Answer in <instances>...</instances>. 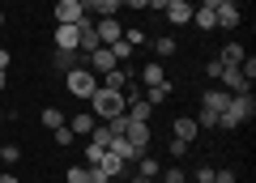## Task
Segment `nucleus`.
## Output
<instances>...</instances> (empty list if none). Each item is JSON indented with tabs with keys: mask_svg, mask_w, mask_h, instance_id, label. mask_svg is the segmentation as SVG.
Wrapping results in <instances>:
<instances>
[{
	"mask_svg": "<svg viewBox=\"0 0 256 183\" xmlns=\"http://www.w3.org/2000/svg\"><path fill=\"white\" fill-rule=\"evenodd\" d=\"M124 107H128L124 90H107V85H98V90L90 94V115H94V119H111V115H124Z\"/></svg>",
	"mask_w": 256,
	"mask_h": 183,
	"instance_id": "f257e3e1",
	"label": "nucleus"
},
{
	"mask_svg": "<svg viewBox=\"0 0 256 183\" xmlns=\"http://www.w3.org/2000/svg\"><path fill=\"white\" fill-rule=\"evenodd\" d=\"M64 85H68V94H73V98L90 102V94L98 90V73H90L86 64H77V68H68V73H64Z\"/></svg>",
	"mask_w": 256,
	"mask_h": 183,
	"instance_id": "f03ea898",
	"label": "nucleus"
},
{
	"mask_svg": "<svg viewBox=\"0 0 256 183\" xmlns=\"http://www.w3.org/2000/svg\"><path fill=\"white\" fill-rule=\"evenodd\" d=\"M77 38H82V21H56L52 43L64 47V51H77Z\"/></svg>",
	"mask_w": 256,
	"mask_h": 183,
	"instance_id": "7ed1b4c3",
	"label": "nucleus"
},
{
	"mask_svg": "<svg viewBox=\"0 0 256 183\" xmlns=\"http://www.w3.org/2000/svg\"><path fill=\"white\" fill-rule=\"evenodd\" d=\"M226 111L239 119V124H248V119L256 115V98H252V94H230V107Z\"/></svg>",
	"mask_w": 256,
	"mask_h": 183,
	"instance_id": "20e7f679",
	"label": "nucleus"
},
{
	"mask_svg": "<svg viewBox=\"0 0 256 183\" xmlns=\"http://www.w3.org/2000/svg\"><path fill=\"white\" fill-rule=\"evenodd\" d=\"M218 81H222V90H226V94H252V81H244L239 68H222Z\"/></svg>",
	"mask_w": 256,
	"mask_h": 183,
	"instance_id": "39448f33",
	"label": "nucleus"
},
{
	"mask_svg": "<svg viewBox=\"0 0 256 183\" xmlns=\"http://www.w3.org/2000/svg\"><path fill=\"white\" fill-rule=\"evenodd\" d=\"M94 30H98V43H102V47H111V43L124 38V26H120L116 17H98V21H94Z\"/></svg>",
	"mask_w": 256,
	"mask_h": 183,
	"instance_id": "423d86ee",
	"label": "nucleus"
},
{
	"mask_svg": "<svg viewBox=\"0 0 256 183\" xmlns=\"http://www.w3.org/2000/svg\"><path fill=\"white\" fill-rule=\"evenodd\" d=\"M124 141H128L132 149H137V154H146V145H150V124H132V119H128Z\"/></svg>",
	"mask_w": 256,
	"mask_h": 183,
	"instance_id": "0eeeda50",
	"label": "nucleus"
},
{
	"mask_svg": "<svg viewBox=\"0 0 256 183\" xmlns=\"http://www.w3.org/2000/svg\"><path fill=\"white\" fill-rule=\"evenodd\" d=\"M86 68H90V73H98V77H107L111 68H116V55H111L107 47H98V51H90V64H86Z\"/></svg>",
	"mask_w": 256,
	"mask_h": 183,
	"instance_id": "6e6552de",
	"label": "nucleus"
},
{
	"mask_svg": "<svg viewBox=\"0 0 256 183\" xmlns=\"http://www.w3.org/2000/svg\"><path fill=\"white\" fill-rule=\"evenodd\" d=\"M86 9H82V0H56V21H82Z\"/></svg>",
	"mask_w": 256,
	"mask_h": 183,
	"instance_id": "1a4fd4ad",
	"label": "nucleus"
},
{
	"mask_svg": "<svg viewBox=\"0 0 256 183\" xmlns=\"http://www.w3.org/2000/svg\"><path fill=\"white\" fill-rule=\"evenodd\" d=\"M137 81L146 85V90H154V85H162V81H166V73H162V64H158V60H150V64L137 73Z\"/></svg>",
	"mask_w": 256,
	"mask_h": 183,
	"instance_id": "9d476101",
	"label": "nucleus"
},
{
	"mask_svg": "<svg viewBox=\"0 0 256 183\" xmlns=\"http://www.w3.org/2000/svg\"><path fill=\"white\" fill-rule=\"evenodd\" d=\"M214 21H218V30H235L239 26V4H235V0H226V4L214 13Z\"/></svg>",
	"mask_w": 256,
	"mask_h": 183,
	"instance_id": "9b49d317",
	"label": "nucleus"
},
{
	"mask_svg": "<svg viewBox=\"0 0 256 183\" xmlns=\"http://www.w3.org/2000/svg\"><path fill=\"white\" fill-rule=\"evenodd\" d=\"M166 21H171V26L192 21V4H188V0H171V4H166Z\"/></svg>",
	"mask_w": 256,
	"mask_h": 183,
	"instance_id": "f8f14e48",
	"label": "nucleus"
},
{
	"mask_svg": "<svg viewBox=\"0 0 256 183\" xmlns=\"http://www.w3.org/2000/svg\"><path fill=\"white\" fill-rule=\"evenodd\" d=\"M128 81H132V73H128L124 64H116V68H111V73L102 77L98 85H107V90H128Z\"/></svg>",
	"mask_w": 256,
	"mask_h": 183,
	"instance_id": "ddd939ff",
	"label": "nucleus"
},
{
	"mask_svg": "<svg viewBox=\"0 0 256 183\" xmlns=\"http://www.w3.org/2000/svg\"><path fill=\"white\" fill-rule=\"evenodd\" d=\"M107 154H116L120 162H137V158H141V154H137V149H132V145H128L124 137H111V145H107Z\"/></svg>",
	"mask_w": 256,
	"mask_h": 183,
	"instance_id": "4468645a",
	"label": "nucleus"
},
{
	"mask_svg": "<svg viewBox=\"0 0 256 183\" xmlns=\"http://www.w3.org/2000/svg\"><path fill=\"white\" fill-rule=\"evenodd\" d=\"M52 64L60 68V73H68V68H77V64H82V51H64V47H56Z\"/></svg>",
	"mask_w": 256,
	"mask_h": 183,
	"instance_id": "2eb2a0df",
	"label": "nucleus"
},
{
	"mask_svg": "<svg viewBox=\"0 0 256 183\" xmlns=\"http://www.w3.org/2000/svg\"><path fill=\"white\" fill-rule=\"evenodd\" d=\"M244 47H239V43H226V47H222V55H218V64L222 68H239V60H244Z\"/></svg>",
	"mask_w": 256,
	"mask_h": 183,
	"instance_id": "dca6fc26",
	"label": "nucleus"
},
{
	"mask_svg": "<svg viewBox=\"0 0 256 183\" xmlns=\"http://www.w3.org/2000/svg\"><path fill=\"white\" fill-rule=\"evenodd\" d=\"M201 107H210V111H226V107H230V94H226V90H210V94H201Z\"/></svg>",
	"mask_w": 256,
	"mask_h": 183,
	"instance_id": "f3484780",
	"label": "nucleus"
},
{
	"mask_svg": "<svg viewBox=\"0 0 256 183\" xmlns=\"http://www.w3.org/2000/svg\"><path fill=\"white\" fill-rule=\"evenodd\" d=\"M196 119H175V141H184V145H192V141H196Z\"/></svg>",
	"mask_w": 256,
	"mask_h": 183,
	"instance_id": "a211bd4d",
	"label": "nucleus"
},
{
	"mask_svg": "<svg viewBox=\"0 0 256 183\" xmlns=\"http://www.w3.org/2000/svg\"><path fill=\"white\" fill-rule=\"evenodd\" d=\"M192 26H196V30H218V21H214V9L196 4V9H192Z\"/></svg>",
	"mask_w": 256,
	"mask_h": 183,
	"instance_id": "6ab92c4d",
	"label": "nucleus"
},
{
	"mask_svg": "<svg viewBox=\"0 0 256 183\" xmlns=\"http://www.w3.org/2000/svg\"><path fill=\"white\" fill-rule=\"evenodd\" d=\"M111 137H116V132H111V128H107V119H102V124H94V132H90V145L107 149V145H111Z\"/></svg>",
	"mask_w": 256,
	"mask_h": 183,
	"instance_id": "aec40b11",
	"label": "nucleus"
},
{
	"mask_svg": "<svg viewBox=\"0 0 256 183\" xmlns=\"http://www.w3.org/2000/svg\"><path fill=\"white\" fill-rule=\"evenodd\" d=\"M64 124H68V119H64V111H56V107H43V128H64Z\"/></svg>",
	"mask_w": 256,
	"mask_h": 183,
	"instance_id": "412c9836",
	"label": "nucleus"
},
{
	"mask_svg": "<svg viewBox=\"0 0 256 183\" xmlns=\"http://www.w3.org/2000/svg\"><path fill=\"white\" fill-rule=\"evenodd\" d=\"M98 166H102V171H107V179H116V175L124 171V162H120L116 154H107V149H102V158H98Z\"/></svg>",
	"mask_w": 256,
	"mask_h": 183,
	"instance_id": "4be33fe9",
	"label": "nucleus"
},
{
	"mask_svg": "<svg viewBox=\"0 0 256 183\" xmlns=\"http://www.w3.org/2000/svg\"><path fill=\"white\" fill-rule=\"evenodd\" d=\"M94 124H98V119H94L90 111H82V115H73V124H68V128H77V132H86V137H90V132H94Z\"/></svg>",
	"mask_w": 256,
	"mask_h": 183,
	"instance_id": "5701e85b",
	"label": "nucleus"
},
{
	"mask_svg": "<svg viewBox=\"0 0 256 183\" xmlns=\"http://www.w3.org/2000/svg\"><path fill=\"white\" fill-rule=\"evenodd\" d=\"M166 98H171V85H154V90H146V102H150V107H158V102H166Z\"/></svg>",
	"mask_w": 256,
	"mask_h": 183,
	"instance_id": "b1692460",
	"label": "nucleus"
},
{
	"mask_svg": "<svg viewBox=\"0 0 256 183\" xmlns=\"http://www.w3.org/2000/svg\"><path fill=\"white\" fill-rule=\"evenodd\" d=\"M137 171L146 175V179H158V171H162V166H158L154 158H146V154H141V158H137Z\"/></svg>",
	"mask_w": 256,
	"mask_h": 183,
	"instance_id": "393cba45",
	"label": "nucleus"
},
{
	"mask_svg": "<svg viewBox=\"0 0 256 183\" xmlns=\"http://www.w3.org/2000/svg\"><path fill=\"white\" fill-rule=\"evenodd\" d=\"M124 43L128 47H141V43H146V30H141V26H124Z\"/></svg>",
	"mask_w": 256,
	"mask_h": 183,
	"instance_id": "a878e982",
	"label": "nucleus"
},
{
	"mask_svg": "<svg viewBox=\"0 0 256 183\" xmlns=\"http://www.w3.org/2000/svg\"><path fill=\"white\" fill-rule=\"evenodd\" d=\"M196 128H218V111L201 107V115H196Z\"/></svg>",
	"mask_w": 256,
	"mask_h": 183,
	"instance_id": "bb28decb",
	"label": "nucleus"
},
{
	"mask_svg": "<svg viewBox=\"0 0 256 183\" xmlns=\"http://www.w3.org/2000/svg\"><path fill=\"white\" fill-rule=\"evenodd\" d=\"M107 51H111V55H116V64H120V60H132V47H128V43H124V38H120V43H111V47H107Z\"/></svg>",
	"mask_w": 256,
	"mask_h": 183,
	"instance_id": "cd10ccee",
	"label": "nucleus"
},
{
	"mask_svg": "<svg viewBox=\"0 0 256 183\" xmlns=\"http://www.w3.org/2000/svg\"><path fill=\"white\" fill-rule=\"evenodd\" d=\"M158 183H184V171L180 166H166V171H158Z\"/></svg>",
	"mask_w": 256,
	"mask_h": 183,
	"instance_id": "c85d7f7f",
	"label": "nucleus"
},
{
	"mask_svg": "<svg viewBox=\"0 0 256 183\" xmlns=\"http://www.w3.org/2000/svg\"><path fill=\"white\" fill-rule=\"evenodd\" d=\"M154 55H175V38H154Z\"/></svg>",
	"mask_w": 256,
	"mask_h": 183,
	"instance_id": "c756f323",
	"label": "nucleus"
},
{
	"mask_svg": "<svg viewBox=\"0 0 256 183\" xmlns=\"http://www.w3.org/2000/svg\"><path fill=\"white\" fill-rule=\"evenodd\" d=\"M86 183H111L102 166H86Z\"/></svg>",
	"mask_w": 256,
	"mask_h": 183,
	"instance_id": "7c9ffc66",
	"label": "nucleus"
},
{
	"mask_svg": "<svg viewBox=\"0 0 256 183\" xmlns=\"http://www.w3.org/2000/svg\"><path fill=\"white\" fill-rule=\"evenodd\" d=\"M239 73H244V81H252V77H256V60H252V55L239 60Z\"/></svg>",
	"mask_w": 256,
	"mask_h": 183,
	"instance_id": "2f4dec72",
	"label": "nucleus"
},
{
	"mask_svg": "<svg viewBox=\"0 0 256 183\" xmlns=\"http://www.w3.org/2000/svg\"><path fill=\"white\" fill-rule=\"evenodd\" d=\"M73 137H77V132L68 128V124H64V128H56V145H73Z\"/></svg>",
	"mask_w": 256,
	"mask_h": 183,
	"instance_id": "473e14b6",
	"label": "nucleus"
},
{
	"mask_svg": "<svg viewBox=\"0 0 256 183\" xmlns=\"http://www.w3.org/2000/svg\"><path fill=\"white\" fill-rule=\"evenodd\" d=\"M18 158H22L18 145H4V149H0V162H18Z\"/></svg>",
	"mask_w": 256,
	"mask_h": 183,
	"instance_id": "72a5a7b5",
	"label": "nucleus"
},
{
	"mask_svg": "<svg viewBox=\"0 0 256 183\" xmlns=\"http://www.w3.org/2000/svg\"><path fill=\"white\" fill-rule=\"evenodd\" d=\"M98 158H102V149H98V145H86V162L98 166Z\"/></svg>",
	"mask_w": 256,
	"mask_h": 183,
	"instance_id": "f704fd0d",
	"label": "nucleus"
},
{
	"mask_svg": "<svg viewBox=\"0 0 256 183\" xmlns=\"http://www.w3.org/2000/svg\"><path fill=\"white\" fill-rule=\"evenodd\" d=\"M68 183H86V166H68Z\"/></svg>",
	"mask_w": 256,
	"mask_h": 183,
	"instance_id": "c9c22d12",
	"label": "nucleus"
},
{
	"mask_svg": "<svg viewBox=\"0 0 256 183\" xmlns=\"http://www.w3.org/2000/svg\"><path fill=\"white\" fill-rule=\"evenodd\" d=\"M196 183H214V166H201L196 171Z\"/></svg>",
	"mask_w": 256,
	"mask_h": 183,
	"instance_id": "e433bc0d",
	"label": "nucleus"
},
{
	"mask_svg": "<svg viewBox=\"0 0 256 183\" xmlns=\"http://www.w3.org/2000/svg\"><path fill=\"white\" fill-rule=\"evenodd\" d=\"M214 183H235V171H214Z\"/></svg>",
	"mask_w": 256,
	"mask_h": 183,
	"instance_id": "4c0bfd02",
	"label": "nucleus"
},
{
	"mask_svg": "<svg viewBox=\"0 0 256 183\" xmlns=\"http://www.w3.org/2000/svg\"><path fill=\"white\" fill-rule=\"evenodd\" d=\"M166 4L171 0H146V9H158V13H166Z\"/></svg>",
	"mask_w": 256,
	"mask_h": 183,
	"instance_id": "58836bf2",
	"label": "nucleus"
},
{
	"mask_svg": "<svg viewBox=\"0 0 256 183\" xmlns=\"http://www.w3.org/2000/svg\"><path fill=\"white\" fill-rule=\"evenodd\" d=\"M124 9H146V0H120Z\"/></svg>",
	"mask_w": 256,
	"mask_h": 183,
	"instance_id": "ea45409f",
	"label": "nucleus"
},
{
	"mask_svg": "<svg viewBox=\"0 0 256 183\" xmlns=\"http://www.w3.org/2000/svg\"><path fill=\"white\" fill-rule=\"evenodd\" d=\"M201 4H205V9H214V13H218L222 4H226V0H201Z\"/></svg>",
	"mask_w": 256,
	"mask_h": 183,
	"instance_id": "a19ab883",
	"label": "nucleus"
},
{
	"mask_svg": "<svg viewBox=\"0 0 256 183\" xmlns=\"http://www.w3.org/2000/svg\"><path fill=\"white\" fill-rule=\"evenodd\" d=\"M0 73H9V51H0Z\"/></svg>",
	"mask_w": 256,
	"mask_h": 183,
	"instance_id": "79ce46f5",
	"label": "nucleus"
},
{
	"mask_svg": "<svg viewBox=\"0 0 256 183\" xmlns=\"http://www.w3.org/2000/svg\"><path fill=\"white\" fill-rule=\"evenodd\" d=\"M4 85H9V73H0V90H4Z\"/></svg>",
	"mask_w": 256,
	"mask_h": 183,
	"instance_id": "37998d69",
	"label": "nucleus"
},
{
	"mask_svg": "<svg viewBox=\"0 0 256 183\" xmlns=\"http://www.w3.org/2000/svg\"><path fill=\"white\" fill-rule=\"evenodd\" d=\"M0 183H18V179H13V175H0Z\"/></svg>",
	"mask_w": 256,
	"mask_h": 183,
	"instance_id": "c03bdc74",
	"label": "nucleus"
},
{
	"mask_svg": "<svg viewBox=\"0 0 256 183\" xmlns=\"http://www.w3.org/2000/svg\"><path fill=\"white\" fill-rule=\"evenodd\" d=\"M132 183H150V179H146V175H137V179H132Z\"/></svg>",
	"mask_w": 256,
	"mask_h": 183,
	"instance_id": "a18cd8bd",
	"label": "nucleus"
},
{
	"mask_svg": "<svg viewBox=\"0 0 256 183\" xmlns=\"http://www.w3.org/2000/svg\"><path fill=\"white\" fill-rule=\"evenodd\" d=\"M0 30H4V13H0Z\"/></svg>",
	"mask_w": 256,
	"mask_h": 183,
	"instance_id": "49530a36",
	"label": "nucleus"
},
{
	"mask_svg": "<svg viewBox=\"0 0 256 183\" xmlns=\"http://www.w3.org/2000/svg\"><path fill=\"white\" fill-rule=\"evenodd\" d=\"M0 124H4V111H0Z\"/></svg>",
	"mask_w": 256,
	"mask_h": 183,
	"instance_id": "de8ad7c7",
	"label": "nucleus"
},
{
	"mask_svg": "<svg viewBox=\"0 0 256 183\" xmlns=\"http://www.w3.org/2000/svg\"><path fill=\"white\" fill-rule=\"evenodd\" d=\"M0 149H4V145H0Z\"/></svg>",
	"mask_w": 256,
	"mask_h": 183,
	"instance_id": "09e8293b",
	"label": "nucleus"
}]
</instances>
